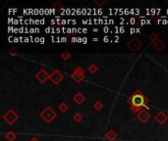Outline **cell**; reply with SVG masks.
<instances>
[{"instance_id":"cell-1","label":"cell","mask_w":168,"mask_h":141,"mask_svg":"<svg viewBox=\"0 0 168 141\" xmlns=\"http://www.w3.org/2000/svg\"><path fill=\"white\" fill-rule=\"evenodd\" d=\"M148 103H149V99L145 97V95L143 92L140 90L134 92L128 98V104L130 105L131 109L134 112H138L140 110H142L143 108L147 107Z\"/></svg>"},{"instance_id":"cell-3","label":"cell","mask_w":168,"mask_h":141,"mask_svg":"<svg viewBox=\"0 0 168 141\" xmlns=\"http://www.w3.org/2000/svg\"><path fill=\"white\" fill-rule=\"evenodd\" d=\"M36 77L37 78H39V79H39V80H40L41 81V83H43V81H44L47 78H48V75L45 74V72H44V70H41V72L40 73V74H37V75H36Z\"/></svg>"},{"instance_id":"cell-2","label":"cell","mask_w":168,"mask_h":141,"mask_svg":"<svg viewBox=\"0 0 168 141\" xmlns=\"http://www.w3.org/2000/svg\"><path fill=\"white\" fill-rule=\"evenodd\" d=\"M138 119L142 123H145L149 119V115L145 111L142 110V112L138 114Z\"/></svg>"}]
</instances>
